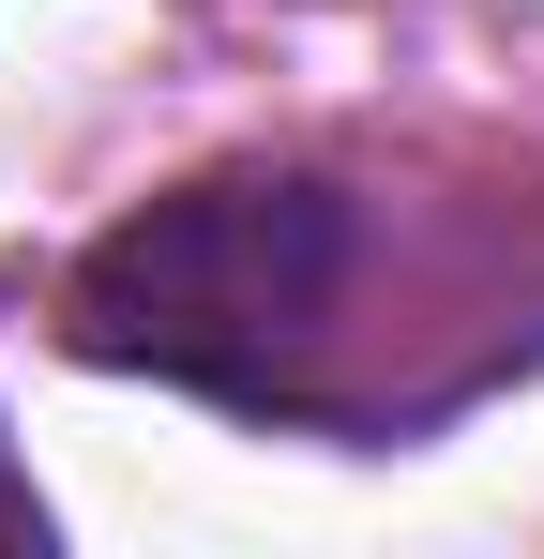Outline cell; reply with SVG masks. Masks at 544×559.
I'll return each mask as SVG.
<instances>
[{
  "mask_svg": "<svg viewBox=\"0 0 544 559\" xmlns=\"http://www.w3.org/2000/svg\"><path fill=\"white\" fill-rule=\"evenodd\" d=\"M348 258H363V212L318 167H212V182L152 197L91 242L76 348L152 364L181 393H227V408H287L333 348Z\"/></svg>",
  "mask_w": 544,
  "mask_h": 559,
  "instance_id": "cell-1",
  "label": "cell"
},
{
  "mask_svg": "<svg viewBox=\"0 0 544 559\" xmlns=\"http://www.w3.org/2000/svg\"><path fill=\"white\" fill-rule=\"evenodd\" d=\"M15 545H46V499H31V468L0 454V559H15Z\"/></svg>",
  "mask_w": 544,
  "mask_h": 559,
  "instance_id": "cell-2",
  "label": "cell"
}]
</instances>
